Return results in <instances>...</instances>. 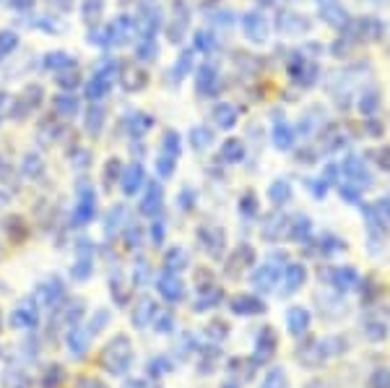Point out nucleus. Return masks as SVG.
Instances as JSON below:
<instances>
[{"instance_id": "30", "label": "nucleus", "mask_w": 390, "mask_h": 388, "mask_svg": "<svg viewBox=\"0 0 390 388\" xmlns=\"http://www.w3.org/2000/svg\"><path fill=\"white\" fill-rule=\"evenodd\" d=\"M224 157L226 159L237 162L242 157V144L240 141H232V144H224Z\"/></svg>"}, {"instance_id": "2", "label": "nucleus", "mask_w": 390, "mask_h": 388, "mask_svg": "<svg viewBox=\"0 0 390 388\" xmlns=\"http://www.w3.org/2000/svg\"><path fill=\"white\" fill-rule=\"evenodd\" d=\"M341 172H344L346 183L357 185L359 191H367L369 183H372V172H369L367 162L362 159L359 154H349L344 159V164H341Z\"/></svg>"}, {"instance_id": "25", "label": "nucleus", "mask_w": 390, "mask_h": 388, "mask_svg": "<svg viewBox=\"0 0 390 388\" xmlns=\"http://www.w3.org/2000/svg\"><path fill=\"white\" fill-rule=\"evenodd\" d=\"M338 193H341V196H344V201H349V204H362V191L357 188V185L344 183L341 188H338Z\"/></svg>"}, {"instance_id": "11", "label": "nucleus", "mask_w": 390, "mask_h": 388, "mask_svg": "<svg viewBox=\"0 0 390 388\" xmlns=\"http://www.w3.org/2000/svg\"><path fill=\"white\" fill-rule=\"evenodd\" d=\"M89 331H81V328H75V331H70L65 339L68 344V352L73 355V357H83V352L89 350Z\"/></svg>"}, {"instance_id": "4", "label": "nucleus", "mask_w": 390, "mask_h": 388, "mask_svg": "<svg viewBox=\"0 0 390 388\" xmlns=\"http://www.w3.org/2000/svg\"><path fill=\"white\" fill-rule=\"evenodd\" d=\"M320 16H323L330 26H336V29H344L346 23L352 21V19H349V11H346V8L341 6L338 0H328V3H323V8H320Z\"/></svg>"}, {"instance_id": "20", "label": "nucleus", "mask_w": 390, "mask_h": 388, "mask_svg": "<svg viewBox=\"0 0 390 388\" xmlns=\"http://www.w3.org/2000/svg\"><path fill=\"white\" fill-rule=\"evenodd\" d=\"M167 271H172V274H177V271H182V268L188 266V256L182 253V248H172V251H167Z\"/></svg>"}, {"instance_id": "26", "label": "nucleus", "mask_w": 390, "mask_h": 388, "mask_svg": "<svg viewBox=\"0 0 390 388\" xmlns=\"http://www.w3.org/2000/svg\"><path fill=\"white\" fill-rule=\"evenodd\" d=\"M232 261H234V263H226V268L250 266V261H253V251H248V248H240V251H234Z\"/></svg>"}, {"instance_id": "28", "label": "nucleus", "mask_w": 390, "mask_h": 388, "mask_svg": "<svg viewBox=\"0 0 390 388\" xmlns=\"http://www.w3.org/2000/svg\"><path fill=\"white\" fill-rule=\"evenodd\" d=\"M375 164L385 172H390V146H377L375 152Z\"/></svg>"}, {"instance_id": "23", "label": "nucleus", "mask_w": 390, "mask_h": 388, "mask_svg": "<svg viewBox=\"0 0 390 388\" xmlns=\"http://www.w3.org/2000/svg\"><path fill=\"white\" fill-rule=\"evenodd\" d=\"M263 388H286V373L284 367H273L268 375H265V381H263Z\"/></svg>"}, {"instance_id": "10", "label": "nucleus", "mask_w": 390, "mask_h": 388, "mask_svg": "<svg viewBox=\"0 0 390 388\" xmlns=\"http://www.w3.org/2000/svg\"><path fill=\"white\" fill-rule=\"evenodd\" d=\"M232 310L240 313V315H258V313H263V303L253 295H240L232 300Z\"/></svg>"}, {"instance_id": "16", "label": "nucleus", "mask_w": 390, "mask_h": 388, "mask_svg": "<svg viewBox=\"0 0 390 388\" xmlns=\"http://www.w3.org/2000/svg\"><path fill=\"white\" fill-rule=\"evenodd\" d=\"M273 350H276V336H273V331H270V328H263L260 336H258V342H255L258 360H265Z\"/></svg>"}, {"instance_id": "22", "label": "nucleus", "mask_w": 390, "mask_h": 388, "mask_svg": "<svg viewBox=\"0 0 390 388\" xmlns=\"http://www.w3.org/2000/svg\"><path fill=\"white\" fill-rule=\"evenodd\" d=\"M214 117H216V122L221 128H232L234 122H237V110L229 105H218L216 110H214Z\"/></svg>"}, {"instance_id": "7", "label": "nucleus", "mask_w": 390, "mask_h": 388, "mask_svg": "<svg viewBox=\"0 0 390 388\" xmlns=\"http://www.w3.org/2000/svg\"><path fill=\"white\" fill-rule=\"evenodd\" d=\"M359 282V274H357V268H333V274H330V284L336 287L338 292H352Z\"/></svg>"}, {"instance_id": "31", "label": "nucleus", "mask_w": 390, "mask_h": 388, "mask_svg": "<svg viewBox=\"0 0 390 388\" xmlns=\"http://www.w3.org/2000/svg\"><path fill=\"white\" fill-rule=\"evenodd\" d=\"M372 388H390V373L388 370H377L372 375Z\"/></svg>"}, {"instance_id": "27", "label": "nucleus", "mask_w": 390, "mask_h": 388, "mask_svg": "<svg viewBox=\"0 0 390 388\" xmlns=\"http://www.w3.org/2000/svg\"><path fill=\"white\" fill-rule=\"evenodd\" d=\"M154 328H157L159 334H169L174 328V318L172 315H167V313H157V323H154Z\"/></svg>"}, {"instance_id": "32", "label": "nucleus", "mask_w": 390, "mask_h": 388, "mask_svg": "<svg viewBox=\"0 0 390 388\" xmlns=\"http://www.w3.org/2000/svg\"><path fill=\"white\" fill-rule=\"evenodd\" d=\"M341 177H344L341 164H328V167H325V183H338Z\"/></svg>"}, {"instance_id": "35", "label": "nucleus", "mask_w": 390, "mask_h": 388, "mask_svg": "<svg viewBox=\"0 0 390 388\" xmlns=\"http://www.w3.org/2000/svg\"><path fill=\"white\" fill-rule=\"evenodd\" d=\"M310 193H315V198L325 196V180H310Z\"/></svg>"}, {"instance_id": "34", "label": "nucleus", "mask_w": 390, "mask_h": 388, "mask_svg": "<svg viewBox=\"0 0 390 388\" xmlns=\"http://www.w3.org/2000/svg\"><path fill=\"white\" fill-rule=\"evenodd\" d=\"M107 320H110V315H107L105 310H99V315L94 318V323L89 326V334H97L99 331V326H107Z\"/></svg>"}, {"instance_id": "13", "label": "nucleus", "mask_w": 390, "mask_h": 388, "mask_svg": "<svg viewBox=\"0 0 390 388\" xmlns=\"http://www.w3.org/2000/svg\"><path fill=\"white\" fill-rule=\"evenodd\" d=\"M37 308H34V303H23L21 308H16L14 313V326L16 328H31L34 323H37Z\"/></svg>"}, {"instance_id": "5", "label": "nucleus", "mask_w": 390, "mask_h": 388, "mask_svg": "<svg viewBox=\"0 0 390 388\" xmlns=\"http://www.w3.org/2000/svg\"><path fill=\"white\" fill-rule=\"evenodd\" d=\"M278 276H281V271H278L276 266L265 263V266H260L255 274H253V287H255L258 292H270L278 284Z\"/></svg>"}, {"instance_id": "18", "label": "nucleus", "mask_w": 390, "mask_h": 388, "mask_svg": "<svg viewBox=\"0 0 390 388\" xmlns=\"http://www.w3.org/2000/svg\"><path fill=\"white\" fill-rule=\"evenodd\" d=\"M357 105H359L362 115H375L377 110H380V94H377L375 89H367V92H362Z\"/></svg>"}, {"instance_id": "29", "label": "nucleus", "mask_w": 390, "mask_h": 388, "mask_svg": "<svg viewBox=\"0 0 390 388\" xmlns=\"http://www.w3.org/2000/svg\"><path fill=\"white\" fill-rule=\"evenodd\" d=\"M338 251H344V243L333 235H325L323 237V253H338Z\"/></svg>"}, {"instance_id": "17", "label": "nucleus", "mask_w": 390, "mask_h": 388, "mask_svg": "<svg viewBox=\"0 0 390 388\" xmlns=\"http://www.w3.org/2000/svg\"><path fill=\"white\" fill-rule=\"evenodd\" d=\"M289 235L294 240H307L312 235V221L307 216H294V221H289Z\"/></svg>"}, {"instance_id": "24", "label": "nucleus", "mask_w": 390, "mask_h": 388, "mask_svg": "<svg viewBox=\"0 0 390 388\" xmlns=\"http://www.w3.org/2000/svg\"><path fill=\"white\" fill-rule=\"evenodd\" d=\"M159 204H162V191H159L157 185H151V188H149V196L143 198V211L154 214L159 209Z\"/></svg>"}, {"instance_id": "9", "label": "nucleus", "mask_w": 390, "mask_h": 388, "mask_svg": "<svg viewBox=\"0 0 390 388\" xmlns=\"http://www.w3.org/2000/svg\"><path fill=\"white\" fill-rule=\"evenodd\" d=\"M320 141H323L325 149H333V152H336V149H344V146H349V133H346L344 125H328Z\"/></svg>"}, {"instance_id": "12", "label": "nucleus", "mask_w": 390, "mask_h": 388, "mask_svg": "<svg viewBox=\"0 0 390 388\" xmlns=\"http://www.w3.org/2000/svg\"><path fill=\"white\" fill-rule=\"evenodd\" d=\"M305 282H307V271H305L302 263H292V266L286 268V274H284L286 292H297Z\"/></svg>"}, {"instance_id": "8", "label": "nucleus", "mask_w": 390, "mask_h": 388, "mask_svg": "<svg viewBox=\"0 0 390 388\" xmlns=\"http://www.w3.org/2000/svg\"><path fill=\"white\" fill-rule=\"evenodd\" d=\"M159 290H162V295H164L167 300H169V303H180L185 287H182V282L177 279V274L167 271V274L162 276V279H159Z\"/></svg>"}, {"instance_id": "36", "label": "nucleus", "mask_w": 390, "mask_h": 388, "mask_svg": "<svg viewBox=\"0 0 390 388\" xmlns=\"http://www.w3.org/2000/svg\"><path fill=\"white\" fill-rule=\"evenodd\" d=\"M138 183H141V169H130V175H128V188H125V191L133 193L135 188H138Z\"/></svg>"}, {"instance_id": "19", "label": "nucleus", "mask_w": 390, "mask_h": 388, "mask_svg": "<svg viewBox=\"0 0 390 388\" xmlns=\"http://www.w3.org/2000/svg\"><path fill=\"white\" fill-rule=\"evenodd\" d=\"M273 144H276L278 149H292V144H294L292 125H286V122L276 125V128H273Z\"/></svg>"}, {"instance_id": "37", "label": "nucleus", "mask_w": 390, "mask_h": 388, "mask_svg": "<svg viewBox=\"0 0 390 388\" xmlns=\"http://www.w3.org/2000/svg\"><path fill=\"white\" fill-rule=\"evenodd\" d=\"M78 388H107L105 383H99L97 378H86V381L78 383Z\"/></svg>"}, {"instance_id": "3", "label": "nucleus", "mask_w": 390, "mask_h": 388, "mask_svg": "<svg viewBox=\"0 0 390 388\" xmlns=\"http://www.w3.org/2000/svg\"><path fill=\"white\" fill-rule=\"evenodd\" d=\"M354 31H357V39H362V42H377L385 34V23L375 16H364L359 21H354Z\"/></svg>"}, {"instance_id": "14", "label": "nucleus", "mask_w": 390, "mask_h": 388, "mask_svg": "<svg viewBox=\"0 0 390 388\" xmlns=\"http://www.w3.org/2000/svg\"><path fill=\"white\" fill-rule=\"evenodd\" d=\"M245 31H248L250 39L263 42V39H265V34H268V21H265L260 14H250L248 21H245Z\"/></svg>"}, {"instance_id": "33", "label": "nucleus", "mask_w": 390, "mask_h": 388, "mask_svg": "<svg viewBox=\"0 0 390 388\" xmlns=\"http://www.w3.org/2000/svg\"><path fill=\"white\" fill-rule=\"evenodd\" d=\"M149 370H151V375H154V378H162V373H167V370H169V362H167V360H154V362L149 365Z\"/></svg>"}, {"instance_id": "21", "label": "nucleus", "mask_w": 390, "mask_h": 388, "mask_svg": "<svg viewBox=\"0 0 390 388\" xmlns=\"http://www.w3.org/2000/svg\"><path fill=\"white\" fill-rule=\"evenodd\" d=\"M289 196H292V188H289V183H284V180H276V183L268 188V198L276 206L286 204V201H289Z\"/></svg>"}, {"instance_id": "6", "label": "nucleus", "mask_w": 390, "mask_h": 388, "mask_svg": "<svg viewBox=\"0 0 390 388\" xmlns=\"http://www.w3.org/2000/svg\"><path fill=\"white\" fill-rule=\"evenodd\" d=\"M286 328L292 336H305L310 328V313L305 308H289L286 313Z\"/></svg>"}, {"instance_id": "1", "label": "nucleus", "mask_w": 390, "mask_h": 388, "mask_svg": "<svg viewBox=\"0 0 390 388\" xmlns=\"http://www.w3.org/2000/svg\"><path fill=\"white\" fill-rule=\"evenodd\" d=\"M130 362H133V347L125 336H115L110 339V344L102 352V365H105L107 373L112 375H125L128 373Z\"/></svg>"}, {"instance_id": "38", "label": "nucleus", "mask_w": 390, "mask_h": 388, "mask_svg": "<svg viewBox=\"0 0 390 388\" xmlns=\"http://www.w3.org/2000/svg\"><path fill=\"white\" fill-rule=\"evenodd\" d=\"M320 3H328V0H320Z\"/></svg>"}, {"instance_id": "15", "label": "nucleus", "mask_w": 390, "mask_h": 388, "mask_svg": "<svg viewBox=\"0 0 390 388\" xmlns=\"http://www.w3.org/2000/svg\"><path fill=\"white\" fill-rule=\"evenodd\" d=\"M154 318H157V308H154V303H151V300H141L138 308H135L133 323L138 328H146Z\"/></svg>"}]
</instances>
